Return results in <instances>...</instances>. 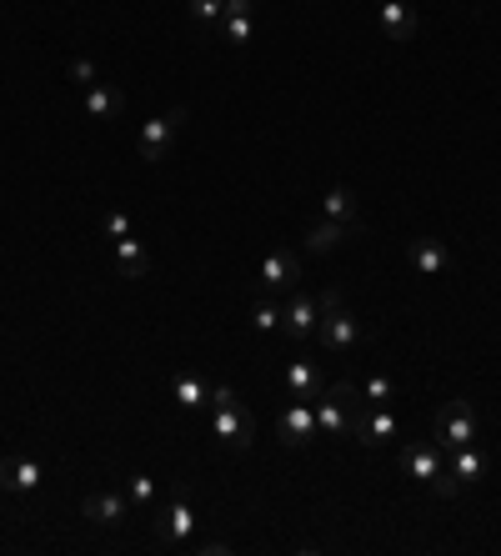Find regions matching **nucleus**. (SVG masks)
I'll return each mask as SVG.
<instances>
[{"instance_id": "nucleus-1", "label": "nucleus", "mask_w": 501, "mask_h": 556, "mask_svg": "<svg viewBox=\"0 0 501 556\" xmlns=\"http://www.w3.org/2000/svg\"><path fill=\"white\" fill-rule=\"evenodd\" d=\"M321 321H316V341L326 346V351H336V356H351L356 346H361V326H356V316L346 311V296L336 291V286H326L321 296Z\"/></svg>"}, {"instance_id": "nucleus-2", "label": "nucleus", "mask_w": 501, "mask_h": 556, "mask_svg": "<svg viewBox=\"0 0 501 556\" xmlns=\"http://www.w3.org/2000/svg\"><path fill=\"white\" fill-rule=\"evenodd\" d=\"M311 406H316V426H321L331 441H341V436H351V411L361 406V386H356V381H331Z\"/></svg>"}, {"instance_id": "nucleus-3", "label": "nucleus", "mask_w": 501, "mask_h": 556, "mask_svg": "<svg viewBox=\"0 0 501 556\" xmlns=\"http://www.w3.org/2000/svg\"><path fill=\"white\" fill-rule=\"evenodd\" d=\"M476 431H481V421H476V406L471 401H441L436 406V416H431V441L441 446V451H456V446H476Z\"/></svg>"}, {"instance_id": "nucleus-4", "label": "nucleus", "mask_w": 501, "mask_h": 556, "mask_svg": "<svg viewBox=\"0 0 501 556\" xmlns=\"http://www.w3.org/2000/svg\"><path fill=\"white\" fill-rule=\"evenodd\" d=\"M211 406H216V421H211L216 441L231 446V451H246V446L256 441V421L241 411L236 391H231V386H211Z\"/></svg>"}, {"instance_id": "nucleus-5", "label": "nucleus", "mask_w": 501, "mask_h": 556, "mask_svg": "<svg viewBox=\"0 0 501 556\" xmlns=\"http://www.w3.org/2000/svg\"><path fill=\"white\" fill-rule=\"evenodd\" d=\"M396 431H401V421H396L391 406L361 401V406L351 411V441H361V446H386V441H396Z\"/></svg>"}, {"instance_id": "nucleus-6", "label": "nucleus", "mask_w": 501, "mask_h": 556, "mask_svg": "<svg viewBox=\"0 0 501 556\" xmlns=\"http://www.w3.org/2000/svg\"><path fill=\"white\" fill-rule=\"evenodd\" d=\"M296 281H301V256H296V251H286V246H276V251L261 261V271H256L261 296H291V291H296Z\"/></svg>"}, {"instance_id": "nucleus-7", "label": "nucleus", "mask_w": 501, "mask_h": 556, "mask_svg": "<svg viewBox=\"0 0 501 556\" xmlns=\"http://www.w3.org/2000/svg\"><path fill=\"white\" fill-rule=\"evenodd\" d=\"M181 121H186V106H176L171 116H151L146 126H141V136H136V151H141V161H166V151H171V141H176V131H181Z\"/></svg>"}, {"instance_id": "nucleus-8", "label": "nucleus", "mask_w": 501, "mask_h": 556, "mask_svg": "<svg viewBox=\"0 0 501 556\" xmlns=\"http://www.w3.org/2000/svg\"><path fill=\"white\" fill-rule=\"evenodd\" d=\"M156 541H171V546H186L191 536H196V511H191V501L186 496H171L161 511H156Z\"/></svg>"}, {"instance_id": "nucleus-9", "label": "nucleus", "mask_w": 501, "mask_h": 556, "mask_svg": "<svg viewBox=\"0 0 501 556\" xmlns=\"http://www.w3.org/2000/svg\"><path fill=\"white\" fill-rule=\"evenodd\" d=\"M316 321H321V301L296 286V291L281 301V331H286L291 341H301V336H316Z\"/></svg>"}, {"instance_id": "nucleus-10", "label": "nucleus", "mask_w": 501, "mask_h": 556, "mask_svg": "<svg viewBox=\"0 0 501 556\" xmlns=\"http://www.w3.org/2000/svg\"><path fill=\"white\" fill-rule=\"evenodd\" d=\"M41 481H46V466L36 456H0V486L6 491L31 496V491H41Z\"/></svg>"}, {"instance_id": "nucleus-11", "label": "nucleus", "mask_w": 501, "mask_h": 556, "mask_svg": "<svg viewBox=\"0 0 501 556\" xmlns=\"http://www.w3.org/2000/svg\"><path fill=\"white\" fill-rule=\"evenodd\" d=\"M276 431H281V441H286V446H311V441L321 436V426H316V406L291 396V411H281Z\"/></svg>"}, {"instance_id": "nucleus-12", "label": "nucleus", "mask_w": 501, "mask_h": 556, "mask_svg": "<svg viewBox=\"0 0 501 556\" xmlns=\"http://www.w3.org/2000/svg\"><path fill=\"white\" fill-rule=\"evenodd\" d=\"M396 461H401V471H406L411 481H426V486H431V476L446 466V451H441L436 441H406Z\"/></svg>"}, {"instance_id": "nucleus-13", "label": "nucleus", "mask_w": 501, "mask_h": 556, "mask_svg": "<svg viewBox=\"0 0 501 556\" xmlns=\"http://www.w3.org/2000/svg\"><path fill=\"white\" fill-rule=\"evenodd\" d=\"M81 516L96 521V526H121L131 516V496H121V491H91L81 501Z\"/></svg>"}, {"instance_id": "nucleus-14", "label": "nucleus", "mask_w": 501, "mask_h": 556, "mask_svg": "<svg viewBox=\"0 0 501 556\" xmlns=\"http://www.w3.org/2000/svg\"><path fill=\"white\" fill-rule=\"evenodd\" d=\"M376 21L386 41H411L416 36V11L411 0H376Z\"/></svg>"}, {"instance_id": "nucleus-15", "label": "nucleus", "mask_w": 501, "mask_h": 556, "mask_svg": "<svg viewBox=\"0 0 501 556\" xmlns=\"http://www.w3.org/2000/svg\"><path fill=\"white\" fill-rule=\"evenodd\" d=\"M411 266L421 276H441V271H451V251L436 236H421V241H411Z\"/></svg>"}, {"instance_id": "nucleus-16", "label": "nucleus", "mask_w": 501, "mask_h": 556, "mask_svg": "<svg viewBox=\"0 0 501 556\" xmlns=\"http://www.w3.org/2000/svg\"><path fill=\"white\" fill-rule=\"evenodd\" d=\"M121 111H126V96H121L116 86H101V81L86 86V116H91V121H116Z\"/></svg>"}, {"instance_id": "nucleus-17", "label": "nucleus", "mask_w": 501, "mask_h": 556, "mask_svg": "<svg viewBox=\"0 0 501 556\" xmlns=\"http://www.w3.org/2000/svg\"><path fill=\"white\" fill-rule=\"evenodd\" d=\"M171 396H176V406L201 411V406L211 401V381H206V376H196V371H181V376H176V386H171Z\"/></svg>"}, {"instance_id": "nucleus-18", "label": "nucleus", "mask_w": 501, "mask_h": 556, "mask_svg": "<svg viewBox=\"0 0 501 556\" xmlns=\"http://www.w3.org/2000/svg\"><path fill=\"white\" fill-rule=\"evenodd\" d=\"M446 471H451L461 486H471V481H481V471H486V456H481L476 446H456V451H446Z\"/></svg>"}, {"instance_id": "nucleus-19", "label": "nucleus", "mask_w": 501, "mask_h": 556, "mask_svg": "<svg viewBox=\"0 0 501 556\" xmlns=\"http://www.w3.org/2000/svg\"><path fill=\"white\" fill-rule=\"evenodd\" d=\"M286 386H291L296 401H316V396H321V376H316L311 361H291V366H286Z\"/></svg>"}, {"instance_id": "nucleus-20", "label": "nucleus", "mask_w": 501, "mask_h": 556, "mask_svg": "<svg viewBox=\"0 0 501 556\" xmlns=\"http://www.w3.org/2000/svg\"><path fill=\"white\" fill-rule=\"evenodd\" d=\"M346 236H351V226H341V221H316V226L306 231V251L326 256V251H336Z\"/></svg>"}, {"instance_id": "nucleus-21", "label": "nucleus", "mask_w": 501, "mask_h": 556, "mask_svg": "<svg viewBox=\"0 0 501 556\" xmlns=\"http://www.w3.org/2000/svg\"><path fill=\"white\" fill-rule=\"evenodd\" d=\"M116 266H121L131 281H141V276L151 271V256H146V246H141L136 236H126V241H116Z\"/></svg>"}, {"instance_id": "nucleus-22", "label": "nucleus", "mask_w": 501, "mask_h": 556, "mask_svg": "<svg viewBox=\"0 0 501 556\" xmlns=\"http://www.w3.org/2000/svg\"><path fill=\"white\" fill-rule=\"evenodd\" d=\"M321 211H326V221H341V226H351V231H356V201H351V191L331 186V191H326V201H321Z\"/></svg>"}, {"instance_id": "nucleus-23", "label": "nucleus", "mask_w": 501, "mask_h": 556, "mask_svg": "<svg viewBox=\"0 0 501 556\" xmlns=\"http://www.w3.org/2000/svg\"><path fill=\"white\" fill-rule=\"evenodd\" d=\"M186 11H191L196 26L216 31V26H221V11H226V0H186Z\"/></svg>"}, {"instance_id": "nucleus-24", "label": "nucleus", "mask_w": 501, "mask_h": 556, "mask_svg": "<svg viewBox=\"0 0 501 556\" xmlns=\"http://www.w3.org/2000/svg\"><path fill=\"white\" fill-rule=\"evenodd\" d=\"M251 331H281V306H276L271 296H261V301L251 306Z\"/></svg>"}, {"instance_id": "nucleus-25", "label": "nucleus", "mask_w": 501, "mask_h": 556, "mask_svg": "<svg viewBox=\"0 0 501 556\" xmlns=\"http://www.w3.org/2000/svg\"><path fill=\"white\" fill-rule=\"evenodd\" d=\"M221 36H226V46H246L251 41V16H221Z\"/></svg>"}, {"instance_id": "nucleus-26", "label": "nucleus", "mask_w": 501, "mask_h": 556, "mask_svg": "<svg viewBox=\"0 0 501 556\" xmlns=\"http://www.w3.org/2000/svg\"><path fill=\"white\" fill-rule=\"evenodd\" d=\"M361 401H371V406H386V401H391V381H386V376H371V381L361 386Z\"/></svg>"}, {"instance_id": "nucleus-27", "label": "nucleus", "mask_w": 501, "mask_h": 556, "mask_svg": "<svg viewBox=\"0 0 501 556\" xmlns=\"http://www.w3.org/2000/svg\"><path fill=\"white\" fill-rule=\"evenodd\" d=\"M431 491H436V496H441V501H451V496H456V491H461V481H456V476H451V471H446V466H441V471H436V476H431Z\"/></svg>"}, {"instance_id": "nucleus-28", "label": "nucleus", "mask_w": 501, "mask_h": 556, "mask_svg": "<svg viewBox=\"0 0 501 556\" xmlns=\"http://www.w3.org/2000/svg\"><path fill=\"white\" fill-rule=\"evenodd\" d=\"M131 501H141V506H151L156 501V481L151 476H131V491H126Z\"/></svg>"}, {"instance_id": "nucleus-29", "label": "nucleus", "mask_w": 501, "mask_h": 556, "mask_svg": "<svg viewBox=\"0 0 501 556\" xmlns=\"http://www.w3.org/2000/svg\"><path fill=\"white\" fill-rule=\"evenodd\" d=\"M106 231H111V241H126V236H131V216H126V211H111V216H106Z\"/></svg>"}, {"instance_id": "nucleus-30", "label": "nucleus", "mask_w": 501, "mask_h": 556, "mask_svg": "<svg viewBox=\"0 0 501 556\" xmlns=\"http://www.w3.org/2000/svg\"><path fill=\"white\" fill-rule=\"evenodd\" d=\"M71 76H76V86H96V66L91 61H71Z\"/></svg>"}, {"instance_id": "nucleus-31", "label": "nucleus", "mask_w": 501, "mask_h": 556, "mask_svg": "<svg viewBox=\"0 0 501 556\" xmlns=\"http://www.w3.org/2000/svg\"><path fill=\"white\" fill-rule=\"evenodd\" d=\"M231 541H196V556H226Z\"/></svg>"}, {"instance_id": "nucleus-32", "label": "nucleus", "mask_w": 501, "mask_h": 556, "mask_svg": "<svg viewBox=\"0 0 501 556\" xmlns=\"http://www.w3.org/2000/svg\"><path fill=\"white\" fill-rule=\"evenodd\" d=\"M221 16H251V0H226Z\"/></svg>"}]
</instances>
